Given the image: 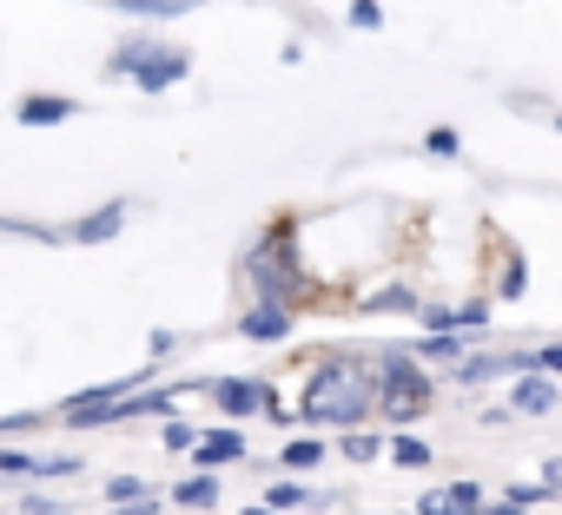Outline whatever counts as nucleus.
I'll return each instance as SVG.
<instances>
[{
  "label": "nucleus",
  "instance_id": "1",
  "mask_svg": "<svg viewBox=\"0 0 562 515\" xmlns=\"http://www.w3.org/2000/svg\"><path fill=\"white\" fill-rule=\"evenodd\" d=\"M378 416V351H325L299 377V423L364 430Z\"/></svg>",
  "mask_w": 562,
  "mask_h": 515
},
{
  "label": "nucleus",
  "instance_id": "22",
  "mask_svg": "<svg viewBox=\"0 0 562 515\" xmlns=\"http://www.w3.org/2000/svg\"><path fill=\"white\" fill-rule=\"evenodd\" d=\"M503 502H509V508H549V502H555V489L536 476V482H509V489H503Z\"/></svg>",
  "mask_w": 562,
  "mask_h": 515
},
{
  "label": "nucleus",
  "instance_id": "10",
  "mask_svg": "<svg viewBox=\"0 0 562 515\" xmlns=\"http://www.w3.org/2000/svg\"><path fill=\"white\" fill-rule=\"evenodd\" d=\"M549 410H562V384L555 377H542V370L509 377V416H549Z\"/></svg>",
  "mask_w": 562,
  "mask_h": 515
},
{
  "label": "nucleus",
  "instance_id": "2",
  "mask_svg": "<svg viewBox=\"0 0 562 515\" xmlns=\"http://www.w3.org/2000/svg\"><path fill=\"white\" fill-rule=\"evenodd\" d=\"M238 272H245V285H251V305H285V311L312 305V278H305L299 218H271V225H265V231L245 244Z\"/></svg>",
  "mask_w": 562,
  "mask_h": 515
},
{
  "label": "nucleus",
  "instance_id": "29",
  "mask_svg": "<svg viewBox=\"0 0 562 515\" xmlns=\"http://www.w3.org/2000/svg\"><path fill=\"white\" fill-rule=\"evenodd\" d=\"M47 410H14V416H0V436H14V430H41Z\"/></svg>",
  "mask_w": 562,
  "mask_h": 515
},
{
  "label": "nucleus",
  "instance_id": "12",
  "mask_svg": "<svg viewBox=\"0 0 562 515\" xmlns=\"http://www.w3.org/2000/svg\"><path fill=\"white\" fill-rule=\"evenodd\" d=\"M529 291V265H522V244H503L496 238V278H490V298L496 305H516Z\"/></svg>",
  "mask_w": 562,
  "mask_h": 515
},
{
  "label": "nucleus",
  "instance_id": "33",
  "mask_svg": "<svg viewBox=\"0 0 562 515\" xmlns=\"http://www.w3.org/2000/svg\"><path fill=\"white\" fill-rule=\"evenodd\" d=\"M483 515H542V508H509V502H503V495H496V502H490V508H483Z\"/></svg>",
  "mask_w": 562,
  "mask_h": 515
},
{
  "label": "nucleus",
  "instance_id": "13",
  "mask_svg": "<svg viewBox=\"0 0 562 515\" xmlns=\"http://www.w3.org/2000/svg\"><path fill=\"white\" fill-rule=\"evenodd\" d=\"M14 119L21 126H67V119H80V100H67V93H21Z\"/></svg>",
  "mask_w": 562,
  "mask_h": 515
},
{
  "label": "nucleus",
  "instance_id": "4",
  "mask_svg": "<svg viewBox=\"0 0 562 515\" xmlns=\"http://www.w3.org/2000/svg\"><path fill=\"white\" fill-rule=\"evenodd\" d=\"M430 403H437V370H424L404 344H384V351H378V416H384L391 430H404V423H417Z\"/></svg>",
  "mask_w": 562,
  "mask_h": 515
},
{
  "label": "nucleus",
  "instance_id": "11",
  "mask_svg": "<svg viewBox=\"0 0 562 515\" xmlns=\"http://www.w3.org/2000/svg\"><path fill=\"white\" fill-rule=\"evenodd\" d=\"M351 305H358L364 318H417V311H424L417 285H404V278H397V285H378V291H364V298H351Z\"/></svg>",
  "mask_w": 562,
  "mask_h": 515
},
{
  "label": "nucleus",
  "instance_id": "19",
  "mask_svg": "<svg viewBox=\"0 0 562 515\" xmlns=\"http://www.w3.org/2000/svg\"><path fill=\"white\" fill-rule=\"evenodd\" d=\"M384 456H391V462H397V469H430V462H437V449H430V443H424V436H411V430H397V436H391V449H384Z\"/></svg>",
  "mask_w": 562,
  "mask_h": 515
},
{
  "label": "nucleus",
  "instance_id": "16",
  "mask_svg": "<svg viewBox=\"0 0 562 515\" xmlns=\"http://www.w3.org/2000/svg\"><path fill=\"white\" fill-rule=\"evenodd\" d=\"M113 14H126L133 27H159V21L199 14V0H113Z\"/></svg>",
  "mask_w": 562,
  "mask_h": 515
},
{
  "label": "nucleus",
  "instance_id": "3",
  "mask_svg": "<svg viewBox=\"0 0 562 515\" xmlns=\"http://www.w3.org/2000/svg\"><path fill=\"white\" fill-rule=\"evenodd\" d=\"M106 80H133L139 93H172L192 80V47L159 41L153 27H126L106 54Z\"/></svg>",
  "mask_w": 562,
  "mask_h": 515
},
{
  "label": "nucleus",
  "instance_id": "32",
  "mask_svg": "<svg viewBox=\"0 0 562 515\" xmlns=\"http://www.w3.org/2000/svg\"><path fill=\"white\" fill-rule=\"evenodd\" d=\"M542 482H549V489L562 495V456H549V462H542Z\"/></svg>",
  "mask_w": 562,
  "mask_h": 515
},
{
  "label": "nucleus",
  "instance_id": "17",
  "mask_svg": "<svg viewBox=\"0 0 562 515\" xmlns=\"http://www.w3.org/2000/svg\"><path fill=\"white\" fill-rule=\"evenodd\" d=\"M331 449H338V456H345V462H351V469H364V462H378V456H384V449H391V436H378V430H371V423H364V430H345V436H338V443H331Z\"/></svg>",
  "mask_w": 562,
  "mask_h": 515
},
{
  "label": "nucleus",
  "instance_id": "9",
  "mask_svg": "<svg viewBox=\"0 0 562 515\" xmlns=\"http://www.w3.org/2000/svg\"><path fill=\"white\" fill-rule=\"evenodd\" d=\"M0 476H27V482H67V476H80V456H34V449H0Z\"/></svg>",
  "mask_w": 562,
  "mask_h": 515
},
{
  "label": "nucleus",
  "instance_id": "30",
  "mask_svg": "<svg viewBox=\"0 0 562 515\" xmlns=\"http://www.w3.org/2000/svg\"><path fill=\"white\" fill-rule=\"evenodd\" d=\"M21 515H67V502H54V495H21Z\"/></svg>",
  "mask_w": 562,
  "mask_h": 515
},
{
  "label": "nucleus",
  "instance_id": "6",
  "mask_svg": "<svg viewBox=\"0 0 562 515\" xmlns=\"http://www.w3.org/2000/svg\"><path fill=\"white\" fill-rule=\"evenodd\" d=\"M251 456V443H245V430L238 423H218V430H199V449H192V469H205V476H218V469H232V462H245Z\"/></svg>",
  "mask_w": 562,
  "mask_h": 515
},
{
  "label": "nucleus",
  "instance_id": "21",
  "mask_svg": "<svg viewBox=\"0 0 562 515\" xmlns=\"http://www.w3.org/2000/svg\"><path fill=\"white\" fill-rule=\"evenodd\" d=\"M450 324H457L463 337H483V324H490V298H463V305H450Z\"/></svg>",
  "mask_w": 562,
  "mask_h": 515
},
{
  "label": "nucleus",
  "instance_id": "20",
  "mask_svg": "<svg viewBox=\"0 0 562 515\" xmlns=\"http://www.w3.org/2000/svg\"><path fill=\"white\" fill-rule=\"evenodd\" d=\"M265 416H271V423H299V377H278V384H271Z\"/></svg>",
  "mask_w": 562,
  "mask_h": 515
},
{
  "label": "nucleus",
  "instance_id": "27",
  "mask_svg": "<svg viewBox=\"0 0 562 515\" xmlns=\"http://www.w3.org/2000/svg\"><path fill=\"white\" fill-rule=\"evenodd\" d=\"M358 34H378L384 27V0H351V14H345Z\"/></svg>",
  "mask_w": 562,
  "mask_h": 515
},
{
  "label": "nucleus",
  "instance_id": "8",
  "mask_svg": "<svg viewBox=\"0 0 562 515\" xmlns=\"http://www.w3.org/2000/svg\"><path fill=\"white\" fill-rule=\"evenodd\" d=\"M299 331V311H285V305H245L238 311V337L245 344H285Z\"/></svg>",
  "mask_w": 562,
  "mask_h": 515
},
{
  "label": "nucleus",
  "instance_id": "34",
  "mask_svg": "<svg viewBox=\"0 0 562 515\" xmlns=\"http://www.w3.org/2000/svg\"><path fill=\"white\" fill-rule=\"evenodd\" d=\"M238 515H271V508H265V502H245V508H238Z\"/></svg>",
  "mask_w": 562,
  "mask_h": 515
},
{
  "label": "nucleus",
  "instance_id": "5",
  "mask_svg": "<svg viewBox=\"0 0 562 515\" xmlns=\"http://www.w3.org/2000/svg\"><path fill=\"white\" fill-rule=\"evenodd\" d=\"M205 397L218 403V416H225V423H251V416H265L271 377H212V390H205Z\"/></svg>",
  "mask_w": 562,
  "mask_h": 515
},
{
  "label": "nucleus",
  "instance_id": "26",
  "mask_svg": "<svg viewBox=\"0 0 562 515\" xmlns=\"http://www.w3.org/2000/svg\"><path fill=\"white\" fill-rule=\"evenodd\" d=\"M424 152H430V159H463V133H457V126H430V133H424Z\"/></svg>",
  "mask_w": 562,
  "mask_h": 515
},
{
  "label": "nucleus",
  "instance_id": "7",
  "mask_svg": "<svg viewBox=\"0 0 562 515\" xmlns=\"http://www.w3.org/2000/svg\"><path fill=\"white\" fill-rule=\"evenodd\" d=\"M126 218H133V198H106V205H93L87 218L67 225V244H113L126 231Z\"/></svg>",
  "mask_w": 562,
  "mask_h": 515
},
{
  "label": "nucleus",
  "instance_id": "25",
  "mask_svg": "<svg viewBox=\"0 0 562 515\" xmlns=\"http://www.w3.org/2000/svg\"><path fill=\"white\" fill-rule=\"evenodd\" d=\"M0 231H8V238H34V244H67V231L34 225V218H0Z\"/></svg>",
  "mask_w": 562,
  "mask_h": 515
},
{
  "label": "nucleus",
  "instance_id": "28",
  "mask_svg": "<svg viewBox=\"0 0 562 515\" xmlns=\"http://www.w3.org/2000/svg\"><path fill=\"white\" fill-rule=\"evenodd\" d=\"M536 370L562 384V337H555V344H536Z\"/></svg>",
  "mask_w": 562,
  "mask_h": 515
},
{
  "label": "nucleus",
  "instance_id": "14",
  "mask_svg": "<svg viewBox=\"0 0 562 515\" xmlns=\"http://www.w3.org/2000/svg\"><path fill=\"white\" fill-rule=\"evenodd\" d=\"M404 351H411L424 370H430V364H443V377H450V370H457V364L476 351V337H463V331H443V337H417V344H404Z\"/></svg>",
  "mask_w": 562,
  "mask_h": 515
},
{
  "label": "nucleus",
  "instance_id": "35",
  "mask_svg": "<svg viewBox=\"0 0 562 515\" xmlns=\"http://www.w3.org/2000/svg\"><path fill=\"white\" fill-rule=\"evenodd\" d=\"M549 126H555V133H562V113H549Z\"/></svg>",
  "mask_w": 562,
  "mask_h": 515
},
{
  "label": "nucleus",
  "instance_id": "23",
  "mask_svg": "<svg viewBox=\"0 0 562 515\" xmlns=\"http://www.w3.org/2000/svg\"><path fill=\"white\" fill-rule=\"evenodd\" d=\"M159 443H166L172 456H192V449H199V423H186V416H166V430H159Z\"/></svg>",
  "mask_w": 562,
  "mask_h": 515
},
{
  "label": "nucleus",
  "instance_id": "18",
  "mask_svg": "<svg viewBox=\"0 0 562 515\" xmlns=\"http://www.w3.org/2000/svg\"><path fill=\"white\" fill-rule=\"evenodd\" d=\"M325 456H331V443H318V436H292L285 449H278V469H285V476H312Z\"/></svg>",
  "mask_w": 562,
  "mask_h": 515
},
{
  "label": "nucleus",
  "instance_id": "15",
  "mask_svg": "<svg viewBox=\"0 0 562 515\" xmlns=\"http://www.w3.org/2000/svg\"><path fill=\"white\" fill-rule=\"evenodd\" d=\"M166 508H186V515H212V508H218V476L192 469L186 482H172V489H166Z\"/></svg>",
  "mask_w": 562,
  "mask_h": 515
},
{
  "label": "nucleus",
  "instance_id": "24",
  "mask_svg": "<svg viewBox=\"0 0 562 515\" xmlns=\"http://www.w3.org/2000/svg\"><path fill=\"white\" fill-rule=\"evenodd\" d=\"M100 495H106V508H126V502H139V495H153V482H146V476H113V482H106Z\"/></svg>",
  "mask_w": 562,
  "mask_h": 515
},
{
  "label": "nucleus",
  "instance_id": "31",
  "mask_svg": "<svg viewBox=\"0 0 562 515\" xmlns=\"http://www.w3.org/2000/svg\"><path fill=\"white\" fill-rule=\"evenodd\" d=\"M146 351H153V357H172V351H179V331H153Z\"/></svg>",
  "mask_w": 562,
  "mask_h": 515
}]
</instances>
